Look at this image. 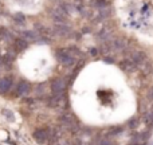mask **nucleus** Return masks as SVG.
<instances>
[{
	"mask_svg": "<svg viewBox=\"0 0 153 145\" xmlns=\"http://www.w3.org/2000/svg\"><path fill=\"white\" fill-rule=\"evenodd\" d=\"M56 59H58V62H61L62 65H65V66H73L76 61L75 57L73 55L69 50H65V48L56 51Z\"/></svg>",
	"mask_w": 153,
	"mask_h": 145,
	"instance_id": "obj_1",
	"label": "nucleus"
},
{
	"mask_svg": "<svg viewBox=\"0 0 153 145\" xmlns=\"http://www.w3.org/2000/svg\"><path fill=\"white\" fill-rule=\"evenodd\" d=\"M59 122L67 128H75L76 126L74 116H73L71 113H67V112H65V113H62L61 116H59Z\"/></svg>",
	"mask_w": 153,
	"mask_h": 145,
	"instance_id": "obj_2",
	"label": "nucleus"
},
{
	"mask_svg": "<svg viewBox=\"0 0 153 145\" xmlns=\"http://www.w3.org/2000/svg\"><path fill=\"white\" fill-rule=\"evenodd\" d=\"M51 90L54 94H62L66 90V81L62 78H56L51 83Z\"/></svg>",
	"mask_w": 153,
	"mask_h": 145,
	"instance_id": "obj_3",
	"label": "nucleus"
},
{
	"mask_svg": "<svg viewBox=\"0 0 153 145\" xmlns=\"http://www.w3.org/2000/svg\"><path fill=\"white\" fill-rule=\"evenodd\" d=\"M108 43L111 50H116V51H121L126 47V40L122 39V38H114L113 40H110V42H108Z\"/></svg>",
	"mask_w": 153,
	"mask_h": 145,
	"instance_id": "obj_4",
	"label": "nucleus"
},
{
	"mask_svg": "<svg viewBox=\"0 0 153 145\" xmlns=\"http://www.w3.org/2000/svg\"><path fill=\"white\" fill-rule=\"evenodd\" d=\"M34 137L38 143L46 144L48 141V138L51 137V133H48V130H46V129H40V130H36V132L34 133Z\"/></svg>",
	"mask_w": 153,
	"mask_h": 145,
	"instance_id": "obj_5",
	"label": "nucleus"
},
{
	"mask_svg": "<svg viewBox=\"0 0 153 145\" xmlns=\"http://www.w3.org/2000/svg\"><path fill=\"white\" fill-rule=\"evenodd\" d=\"M50 15H51V18H53L58 24H65V23H66V20H67L66 13H65L62 10H53L50 12Z\"/></svg>",
	"mask_w": 153,
	"mask_h": 145,
	"instance_id": "obj_6",
	"label": "nucleus"
},
{
	"mask_svg": "<svg viewBox=\"0 0 153 145\" xmlns=\"http://www.w3.org/2000/svg\"><path fill=\"white\" fill-rule=\"evenodd\" d=\"M130 61H132L136 66H140V65L146 63V55L143 51H134V53H132V59H130Z\"/></svg>",
	"mask_w": 153,
	"mask_h": 145,
	"instance_id": "obj_7",
	"label": "nucleus"
},
{
	"mask_svg": "<svg viewBox=\"0 0 153 145\" xmlns=\"http://www.w3.org/2000/svg\"><path fill=\"white\" fill-rule=\"evenodd\" d=\"M54 32H55L58 36H69V35H71V28H70L69 26H66V24H56L55 28H54Z\"/></svg>",
	"mask_w": 153,
	"mask_h": 145,
	"instance_id": "obj_8",
	"label": "nucleus"
},
{
	"mask_svg": "<svg viewBox=\"0 0 153 145\" xmlns=\"http://www.w3.org/2000/svg\"><path fill=\"white\" fill-rule=\"evenodd\" d=\"M65 98L62 94H54L53 97L50 98V102H48V105L53 106V108H62V106H65Z\"/></svg>",
	"mask_w": 153,
	"mask_h": 145,
	"instance_id": "obj_9",
	"label": "nucleus"
},
{
	"mask_svg": "<svg viewBox=\"0 0 153 145\" xmlns=\"http://www.w3.org/2000/svg\"><path fill=\"white\" fill-rule=\"evenodd\" d=\"M120 67H121L124 71H126V73H133L136 70V65L133 63L132 61H126V59L120 63Z\"/></svg>",
	"mask_w": 153,
	"mask_h": 145,
	"instance_id": "obj_10",
	"label": "nucleus"
},
{
	"mask_svg": "<svg viewBox=\"0 0 153 145\" xmlns=\"http://www.w3.org/2000/svg\"><path fill=\"white\" fill-rule=\"evenodd\" d=\"M12 86V79L11 78H1L0 79V93H5Z\"/></svg>",
	"mask_w": 153,
	"mask_h": 145,
	"instance_id": "obj_11",
	"label": "nucleus"
},
{
	"mask_svg": "<svg viewBox=\"0 0 153 145\" xmlns=\"http://www.w3.org/2000/svg\"><path fill=\"white\" fill-rule=\"evenodd\" d=\"M30 90H31L30 83H27V82H24V81L19 82V85H18V94L19 95L27 94V93H30Z\"/></svg>",
	"mask_w": 153,
	"mask_h": 145,
	"instance_id": "obj_12",
	"label": "nucleus"
},
{
	"mask_svg": "<svg viewBox=\"0 0 153 145\" xmlns=\"http://www.w3.org/2000/svg\"><path fill=\"white\" fill-rule=\"evenodd\" d=\"M111 34H113V31H111V28H109V27H105V28H102L100 31V34H98V38L102 40H108L109 38L111 36Z\"/></svg>",
	"mask_w": 153,
	"mask_h": 145,
	"instance_id": "obj_13",
	"label": "nucleus"
},
{
	"mask_svg": "<svg viewBox=\"0 0 153 145\" xmlns=\"http://www.w3.org/2000/svg\"><path fill=\"white\" fill-rule=\"evenodd\" d=\"M22 35H23L26 39H30V40H35L38 38V34L35 31H23Z\"/></svg>",
	"mask_w": 153,
	"mask_h": 145,
	"instance_id": "obj_14",
	"label": "nucleus"
},
{
	"mask_svg": "<svg viewBox=\"0 0 153 145\" xmlns=\"http://www.w3.org/2000/svg\"><path fill=\"white\" fill-rule=\"evenodd\" d=\"M15 46H16L18 50H26L27 46H28V43H27V40H24V39H18L15 42Z\"/></svg>",
	"mask_w": 153,
	"mask_h": 145,
	"instance_id": "obj_15",
	"label": "nucleus"
},
{
	"mask_svg": "<svg viewBox=\"0 0 153 145\" xmlns=\"http://www.w3.org/2000/svg\"><path fill=\"white\" fill-rule=\"evenodd\" d=\"M143 73L145 74V75H148V74H151L152 73V65L151 63H144V66H143Z\"/></svg>",
	"mask_w": 153,
	"mask_h": 145,
	"instance_id": "obj_16",
	"label": "nucleus"
},
{
	"mask_svg": "<svg viewBox=\"0 0 153 145\" xmlns=\"http://www.w3.org/2000/svg\"><path fill=\"white\" fill-rule=\"evenodd\" d=\"M98 145H111V141L109 138H101L98 141Z\"/></svg>",
	"mask_w": 153,
	"mask_h": 145,
	"instance_id": "obj_17",
	"label": "nucleus"
},
{
	"mask_svg": "<svg viewBox=\"0 0 153 145\" xmlns=\"http://www.w3.org/2000/svg\"><path fill=\"white\" fill-rule=\"evenodd\" d=\"M13 19H15V22H20V23L24 22V16L22 15V13H16V15L13 16Z\"/></svg>",
	"mask_w": 153,
	"mask_h": 145,
	"instance_id": "obj_18",
	"label": "nucleus"
},
{
	"mask_svg": "<svg viewBox=\"0 0 153 145\" xmlns=\"http://www.w3.org/2000/svg\"><path fill=\"white\" fill-rule=\"evenodd\" d=\"M3 113H4V116L7 117V118H10L11 121H13V114H12V112L11 110H4Z\"/></svg>",
	"mask_w": 153,
	"mask_h": 145,
	"instance_id": "obj_19",
	"label": "nucleus"
},
{
	"mask_svg": "<svg viewBox=\"0 0 153 145\" xmlns=\"http://www.w3.org/2000/svg\"><path fill=\"white\" fill-rule=\"evenodd\" d=\"M36 93L38 94H43V93H45V85H39V86L36 87Z\"/></svg>",
	"mask_w": 153,
	"mask_h": 145,
	"instance_id": "obj_20",
	"label": "nucleus"
},
{
	"mask_svg": "<svg viewBox=\"0 0 153 145\" xmlns=\"http://www.w3.org/2000/svg\"><path fill=\"white\" fill-rule=\"evenodd\" d=\"M138 125V120H132V121L129 122V126L130 128H136Z\"/></svg>",
	"mask_w": 153,
	"mask_h": 145,
	"instance_id": "obj_21",
	"label": "nucleus"
},
{
	"mask_svg": "<svg viewBox=\"0 0 153 145\" xmlns=\"http://www.w3.org/2000/svg\"><path fill=\"white\" fill-rule=\"evenodd\" d=\"M148 100L149 101H153V87L148 90Z\"/></svg>",
	"mask_w": 153,
	"mask_h": 145,
	"instance_id": "obj_22",
	"label": "nucleus"
},
{
	"mask_svg": "<svg viewBox=\"0 0 153 145\" xmlns=\"http://www.w3.org/2000/svg\"><path fill=\"white\" fill-rule=\"evenodd\" d=\"M55 145H70L69 143H61V141H59L58 144H55Z\"/></svg>",
	"mask_w": 153,
	"mask_h": 145,
	"instance_id": "obj_23",
	"label": "nucleus"
}]
</instances>
